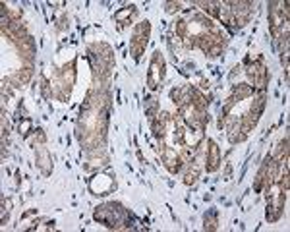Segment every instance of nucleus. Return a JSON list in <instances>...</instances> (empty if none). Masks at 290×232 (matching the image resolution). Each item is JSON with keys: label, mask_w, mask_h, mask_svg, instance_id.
<instances>
[{"label": "nucleus", "mask_w": 290, "mask_h": 232, "mask_svg": "<svg viewBox=\"0 0 290 232\" xmlns=\"http://www.w3.org/2000/svg\"><path fill=\"white\" fill-rule=\"evenodd\" d=\"M124 217H126V211L122 209L120 203H107V205L97 207L95 211V221L103 223L109 229H120V225L124 223Z\"/></svg>", "instance_id": "nucleus-1"}, {"label": "nucleus", "mask_w": 290, "mask_h": 232, "mask_svg": "<svg viewBox=\"0 0 290 232\" xmlns=\"http://www.w3.org/2000/svg\"><path fill=\"white\" fill-rule=\"evenodd\" d=\"M116 188V182L109 174H97L89 180V192L93 196H109Z\"/></svg>", "instance_id": "nucleus-2"}, {"label": "nucleus", "mask_w": 290, "mask_h": 232, "mask_svg": "<svg viewBox=\"0 0 290 232\" xmlns=\"http://www.w3.org/2000/svg\"><path fill=\"white\" fill-rule=\"evenodd\" d=\"M164 77V60L159 53H155L153 60H151V66H149V74H147V83L151 89H157L161 85Z\"/></svg>", "instance_id": "nucleus-3"}, {"label": "nucleus", "mask_w": 290, "mask_h": 232, "mask_svg": "<svg viewBox=\"0 0 290 232\" xmlns=\"http://www.w3.org/2000/svg\"><path fill=\"white\" fill-rule=\"evenodd\" d=\"M250 77L254 79L255 87L257 89H263L265 85H267V70H265V66H263V62H257L254 64L252 68H250Z\"/></svg>", "instance_id": "nucleus-4"}, {"label": "nucleus", "mask_w": 290, "mask_h": 232, "mask_svg": "<svg viewBox=\"0 0 290 232\" xmlns=\"http://www.w3.org/2000/svg\"><path fill=\"white\" fill-rule=\"evenodd\" d=\"M220 162V153L215 142H209V157H207V172H215Z\"/></svg>", "instance_id": "nucleus-5"}, {"label": "nucleus", "mask_w": 290, "mask_h": 232, "mask_svg": "<svg viewBox=\"0 0 290 232\" xmlns=\"http://www.w3.org/2000/svg\"><path fill=\"white\" fill-rule=\"evenodd\" d=\"M37 164L41 166V170H43V174L45 176H49L51 174V155H49V151L45 149V147H41L39 151H37Z\"/></svg>", "instance_id": "nucleus-6"}, {"label": "nucleus", "mask_w": 290, "mask_h": 232, "mask_svg": "<svg viewBox=\"0 0 290 232\" xmlns=\"http://www.w3.org/2000/svg\"><path fill=\"white\" fill-rule=\"evenodd\" d=\"M250 95H254V87L252 85H246V83H242V85H236L234 87V99H246V97H250Z\"/></svg>", "instance_id": "nucleus-7"}, {"label": "nucleus", "mask_w": 290, "mask_h": 232, "mask_svg": "<svg viewBox=\"0 0 290 232\" xmlns=\"http://www.w3.org/2000/svg\"><path fill=\"white\" fill-rule=\"evenodd\" d=\"M217 211L215 209H211L209 213H205V229H209V231H215L217 229Z\"/></svg>", "instance_id": "nucleus-8"}, {"label": "nucleus", "mask_w": 290, "mask_h": 232, "mask_svg": "<svg viewBox=\"0 0 290 232\" xmlns=\"http://www.w3.org/2000/svg\"><path fill=\"white\" fill-rule=\"evenodd\" d=\"M155 110H157V101H155V99H149V101H147V116H149V120H153Z\"/></svg>", "instance_id": "nucleus-9"}, {"label": "nucleus", "mask_w": 290, "mask_h": 232, "mask_svg": "<svg viewBox=\"0 0 290 232\" xmlns=\"http://www.w3.org/2000/svg\"><path fill=\"white\" fill-rule=\"evenodd\" d=\"M18 130H19V134H21V136H27V134H29V130H31V120H29V118H25V120L18 126Z\"/></svg>", "instance_id": "nucleus-10"}]
</instances>
